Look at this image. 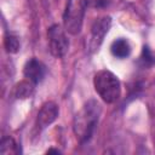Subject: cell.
I'll list each match as a JSON object with an SVG mask.
<instances>
[{"label":"cell","mask_w":155,"mask_h":155,"mask_svg":"<svg viewBox=\"0 0 155 155\" xmlns=\"http://www.w3.org/2000/svg\"><path fill=\"white\" fill-rule=\"evenodd\" d=\"M23 74H24L25 79L30 80L31 82H34L36 85L44 80V78L46 75V67L41 61H39L36 58H30L24 64Z\"/></svg>","instance_id":"7"},{"label":"cell","mask_w":155,"mask_h":155,"mask_svg":"<svg viewBox=\"0 0 155 155\" xmlns=\"http://www.w3.org/2000/svg\"><path fill=\"white\" fill-rule=\"evenodd\" d=\"M4 46L8 53H16L19 50V40L13 34H7L4 39Z\"/></svg>","instance_id":"11"},{"label":"cell","mask_w":155,"mask_h":155,"mask_svg":"<svg viewBox=\"0 0 155 155\" xmlns=\"http://www.w3.org/2000/svg\"><path fill=\"white\" fill-rule=\"evenodd\" d=\"M59 114V108L54 102H46L42 104L41 109L38 113L36 121H35V130L38 132L45 130L47 126H50Z\"/></svg>","instance_id":"6"},{"label":"cell","mask_w":155,"mask_h":155,"mask_svg":"<svg viewBox=\"0 0 155 155\" xmlns=\"http://www.w3.org/2000/svg\"><path fill=\"white\" fill-rule=\"evenodd\" d=\"M0 153L2 155H10V154H19V147L16 143V140L12 137H2L1 144H0Z\"/></svg>","instance_id":"10"},{"label":"cell","mask_w":155,"mask_h":155,"mask_svg":"<svg viewBox=\"0 0 155 155\" xmlns=\"http://www.w3.org/2000/svg\"><path fill=\"white\" fill-rule=\"evenodd\" d=\"M87 8V0H68L63 12V27L70 35L81 31Z\"/></svg>","instance_id":"3"},{"label":"cell","mask_w":155,"mask_h":155,"mask_svg":"<svg viewBox=\"0 0 155 155\" xmlns=\"http://www.w3.org/2000/svg\"><path fill=\"white\" fill-rule=\"evenodd\" d=\"M110 25H111V18L109 16L99 17L93 22V24L91 25V33L87 42V48L90 52H94L99 48Z\"/></svg>","instance_id":"5"},{"label":"cell","mask_w":155,"mask_h":155,"mask_svg":"<svg viewBox=\"0 0 155 155\" xmlns=\"http://www.w3.org/2000/svg\"><path fill=\"white\" fill-rule=\"evenodd\" d=\"M110 52L114 57L122 59V58H126V57L130 56L131 46H130V44L126 39L120 38V39H116V40L113 41V44L110 46Z\"/></svg>","instance_id":"8"},{"label":"cell","mask_w":155,"mask_h":155,"mask_svg":"<svg viewBox=\"0 0 155 155\" xmlns=\"http://www.w3.org/2000/svg\"><path fill=\"white\" fill-rule=\"evenodd\" d=\"M101 113V104L94 99H90L75 114L73 121V130L80 143H86L91 139L98 125Z\"/></svg>","instance_id":"1"},{"label":"cell","mask_w":155,"mask_h":155,"mask_svg":"<svg viewBox=\"0 0 155 155\" xmlns=\"http://www.w3.org/2000/svg\"><path fill=\"white\" fill-rule=\"evenodd\" d=\"M48 48L52 56L56 58H62L69 50V40L64 27L59 24H53L47 30Z\"/></svg>","instance_id":"4"},{"label":"cell","mask_w":155,"mask_h":155,"mask_svg":"<svg viewBox=\"0 0 155 155\" xmlns=\"http://www.w3.org/2000/svg\"><path fill=\"white\" fill-rule=\"evenodd\" d=\"M47 153H48V154H51V153H56V154H59L61 151H59V150H57V149H50V150H47Z\"/></svg>","instance_id":"12"},{"label":"cell","mask_w":155,"mask_h":155,"mask_svg":"<svg viewBox=\"0 0 155 155\" xmlns=\"http://www.w3.org/2000/svg\"><path fill=\"white\" fill-rule=\"evenodd\" d=\"M34 90H35V84L31 82L30 80L25 79V80L21 81L19 84H17V86L15 88V96L21 99L29 98L33 96Z\"/></svg>","instance_id":"9"},{"label":"cell","mask_w":155,"mask_h":155,"mask_svg":"<svg viewBox=\"0 0 155 155\" xmlns=\"http://www.w3.org/2000/svg\"><path fill=\"white\" fill-rule=\"evenodd\" d=\"M93 86L101 99L108 104L115 103L121 96V82L110 70L97 71L93 78Z\"/></svg>","instance_id":"2"}]
</instances>
